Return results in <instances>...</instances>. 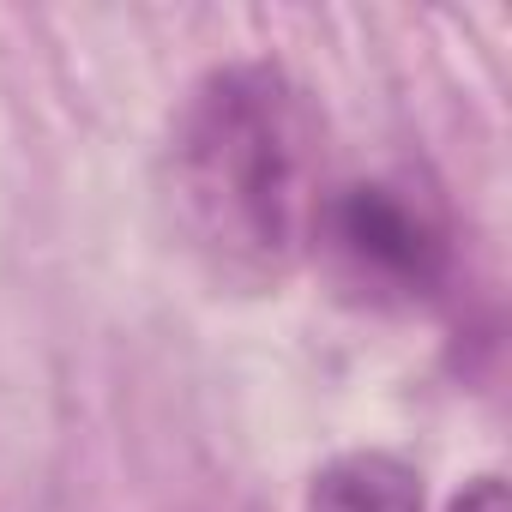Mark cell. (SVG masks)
Returning a JSON list of instances; mask_svg holds the SVG:
<instances>
[{"mask_svg":"<svg viewBox=\"0 0 512 512\" xmlns=\"http://www.w3.org/2000/svg\"><path fill=\"white\" fill-rule=\"evenodd\" d=\"M446 512H512V500H506V482L500 476H476V482H464V494Z\"/></svg>","mask_w":512,"mask_h":512,"instance_id":"277c9868","label":"cell"},{"mask_svg":"<svg viewBox=\"0 0 512 512\" xmlns=\"http://www.w3.org/2000/svg\"><path fill=\"white\" fill-rule=\"evenodd\" d=\"M302 512H422V476L392 452H344L314 476Z\"/></svg>","mask_w":512,"mask_h":512,"instance_id":"3957f363","label":"cell"},{"mask_svg":"<svg viewBox=\"0 0 512 512\" xmlns=\"http://www.w3.org/2000/svg\"><path fill=\"white\" fill-rule=\"evenodd\" d=\"M332 205L326 115L272 61L211 67L163 139V211L187 260L241 296L278 290Z\"/></svg>","mask_w":512,"mask_h":512,"instance_id":"6da1fadb","label":"cell"},{"mask_svg":"<svg viewBox=\"0 0 512 512\" xmlns=\"http://www.w3.org/2000/svg\"><path fill=\"white\" fill-rule=\"evenodd\" d=\"M320 241L338 253V266L350 272L356 290L398 296V302L428 296L440 284V266H446V235H440V223L404 187H386V181L332 193L326 223H320Z\"/></svg>","mask_w":512,"mask_h":512,"instance_id":"7a4b0ae2","label":"cell"}]
</instances>
